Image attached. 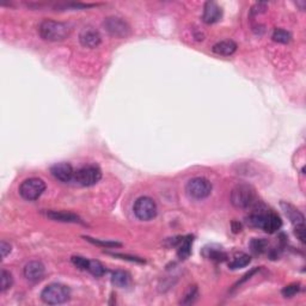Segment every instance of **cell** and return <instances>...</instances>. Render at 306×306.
I'll use <instances>...</instances> for the list:
<instances>
[{
  "label": "cell",
  "instance_id": "1f68e13d",
  "mask_svg": "<svg viewBox=\"0 0 306 306\" xmlns=\"http://www.w3.org/2000/svg\"><path fill=\"white\" fill-rule=\"evenodd\" d=\"M305 4L306 2L305 1H297V5H299L300 7H302V10H304V7H305Z\"/></svg>",
  "mask_w": 306,
  "mask_h": 306
},
{
  "label": "cell",
  "instance_id": "ac0fdd59",
  "mask_svg": "<svg viewBox=\"0 0 306 306\" xmlns=\"http://www.w3.org/2000/svg\"><path fill=\"white\" fill-rule=\"evenodd\" d=\"M192 243L193 237H182V239L179 240L177 245H179V250H177V255L181 260H185L192 253Z\"/></svg>",
  "mask_w": 306,
  "mask_h": 306
},
{
  "label": "cell",
  "instance_id": "30bf717a",
  "mask_svg": "<svg viewBox=\"0 0 306 306\" xmlns=\"http://www.w3.org/2000/svg\"><path fill=\"white\" fill-rule=\"evenodd\" d=\"M51 174L60 182L69 183L74 180L75 171L70 163H56L51 167Z\"/></svg>",
  "mask_w": 306,
  "mask_h": 306
},
{
  "label": "cell",
  "instance_id": "277c9868",
  "mask_svg": "<svg viewBox=\"0 0 306 306\" xmlns=\"http://www.w3.org/2000/svg\"><path fill=\"white\" fill-rule=\"evenodd\" d=\"M231 203L236 208H249L255 205L256 193L255 189L249 184H238L231 192Z\"/></svg>",
  "mask_w": 306,
  "mask_h": 306
},
{
  "label": "cell",
  "instance_id": "ffe728a7",
  "mask_svg": "<svg viewBox=\"0 0 306 306\" xmlns=\"http://www.w3.org/2000/svg\"><path fill=\"white\" fill-rule=\"evenodd\" d=\"M268 247L269 243L265 238H253L250 242V250L256 255H261V253L268 251Z\"/></svg>",
  "mask_w": 306,
  "mask_h": 306
},
{
  "label": "cell",
  "instance_id": "9c48e42d",
  "mask_svg": "<svg viewBox=\"0 0 306 306\" xmlns=\"http://www.w3.org/2000/svg\"><path fill=\"white\" fill-rule=\"evenodd\" d=\"M103 27L115 37L125 38L130 34V28L125 19L120 17H108L104 19Z\"/></svg>",
  "mask_w": 306,
  "mask_h": 306
},
{
  "label": "cell",
  "instance_id": "83f0119b",
  "mask_svg": "<svg viewBox=\"0 0 306 306\" xmlns=\"http://www.w3.org/2000/svg\"><path fill=\"white\" fill-rule=\"evenodd\" d=\"M294 234L297 236L298 239L304 244L305 243V225L302 224V225H297V226H294Z\"/></svg>",
  "mask_w": 306,
  "mask_h": 306
},
{
  "label": "cell",
  "instance_id": "d4e9b609",
  "mask_svg": "<svg viewBox=\"0 0 306 306\" xmlns=\"http://www.w3.org/2000/svg\"><path fill=\"white\" fill-rule=\"evenodd\" d=\"M71 261H72L73 265L77 267V268H79L80 270H88L89 265H90V260L82 257V256H73V257L71 258Z\"/></svg>",
  "mask_w": 306,
  "mask_h": 306
},
{
  "label": "cell",
  "instance_id": "e0dca14e",
  "mask_svg": "<svg viewBox=\"0 0 306 306\" xmlns=\"http://www.w3.org/2000/svg\"><path fill=\"white\" fill-rule=\"evenodd\" d=\"M111 282L114 286L119 287V288H126V287H128L130 285L132 279H130V275L127 271L116 270L112 273Z\"/></svg>",
  "mask_w": 306,
  "mask_h": 306
},
{
  "label": "cell",
  "instance_id": "9a60e30c",
  "mask_svg": "<svg viewBox=\"0 0 306 306\" xmlns=\"http://www.w3.org/2000/svg\"><path fill=\"white\" fill-rule=\"evenodd\" d=\"M212 51H213L216 54H218V55L230 56L237 51V44H236V42H234L231 40L221 41L214 44Z\"/></svg>",
  "mask_w": 306,
  "mask_h": 306
},
{
  "label": "cell",
  "instance_id": "2e32d148",
  "mask_svg": "<svg viewBox=\"0 0 306 306\" xmlns=\"http://www.w3.org/2000/svg\"><path fill=\"white\" fill-rule=\"evenodd\" d=\"M281 207L282 209H284L285 214L287 216V218L291 220L292 224H294V226H297V225H302L304 224V216H303L302 213H300L299 211H298L297 208L294 207V206L289 205V203H286V202H281Z\"/></svg>",
  "mask_w": 306,
  "mask_h": 306
},
{
  "label": "cell",
  "instance_id": "7c38bea8",
  "mask_svg": "<svg viewBox=\"0 0 306 306\" xmlns=\"http://www.w3.org/2000/svg\"><path fill=\"white\" fill-rule=\"evenodd\" d=\"M223 17V10L216 2L207 1L203 7L202 20L206 24H213V23L219 22Z\"/></svg>",
  "mask_w": 306,
  "mask_h": 306
},
{
  "label": "cell",
  "instance_id": "cb8c5ba5",
  "mask_svg": "<svg viewBox=\"0 0 306 306\" xmlns=\"http://www.w3.org/2000/svg\"><path fill=\"white\" fill-rule=\"evenodd\" d=\"M89 273L92 274L96 278H99V276H103L104 273H106V268H104L103 265H102L99 261H91L90 260V265H89Z\"/></svg>",
  "mask_w": 306,
  "mask_h": 306
},
{
  "label": "cell",
  "instance_id": "7a4b0ae2",
  "mask_svg": "<svg viewBox=\"0 0 306 306\" xmlns=\"http://www.w3.org/2000/svg\"><path fill=\"white\" fill-rule=\"evenodd\" d=\"M71 29L66 23L53 19L42 20L38 25V34L43 40L51 42L64 41L70 35Z\"/></svg>",
  "mask_w": 306,
  "mask_h": 306
},
{
  "label": "cell",
  "instance_id": "3957f363",
  "mask_svg": "<svg viewBox=\"0 0 306 306\" xmlns=\"http://www.w3.org/2000/svg\"><path fill=\"white\" fill-rule=\"evenodd\" d=\"M71 291L67 286L61 284H51L41 292V299L48 305L65 304L70 300Z\"/></svg>",
  "mask_w": 306,
  "mask_h": 306
},
{
  "label": "cell",
  "instance_id": "5b68a950",
  "mask_svg": "<svg viewBox=\"0 0 306 306\" xmlns=\"http://www.w3.org/2000/svg\"><path fill=\"white\" fill-rule=\"evenodd\" d=\"M44 190H46V183L36 177L25 180L19 185V195L28 201L37 200L43 194Z\"/></svg>",
  "mask_w": 306,
  "mask_h": 306
},
{
  "label": "cell",
  "instance_id": "484cf974",
  "mask_svg": "<svg viewBox=\"0 0 306 306\" xmlns=\"http://www.w3.org/2000/svg\"><path fill=\"white\" fill-rule=\"evenodd\" d=\"M300 291V285L299 284H292V285H288V286L285 287L284 289H282V295H284L285 298H292L294 297L297 293H299Z\"/></svg>",
  "mask_w": 306,
  "mask_h": 306
},
{
  "label": "cell",
  "instance_id": "ba28073f",
  "mask_svg": "<svg viewBox=\"0 0 306 306\" xmlns=\"http://www.w3.org/2000/svg\"><path fill=\"white\" fill-rule=\"evenodd\" d=\"M133 211H134L135 216L138 219L147 221L157 216V205L148 196H141L135 201Z\"/></svg>",
  "mask_w": 306,
  "mask_h": 306
},
{
  "label": "cell",
  "instance_id": "5bb4252c",
  "mask_svg": "<svg viewBox=\"0 0 306 306\" xmlns=\"http://www.w3.org/2000/svg\"><path fill=\"white\" fill-rule=\"evenodd\" d=\"M47 216L54 221H61V223H79L82 224V219L74 213L71 212H57V211H51L47 212Z\"/></svg>",
  "mask_w": 306,
  "mask_h": 306
},
{
  "label": "cell",
  "instance_id": "52a82bcc",
  "mask_svg": "<svg viewBox=\"0 0 306 306\" xmlns=\"http://www.w3.org/2000/svg\"><path fill=\"white\" fill-rule=\"evenodd\" d=\"M212 183L203 177H195L187 183V194L195 200H202L208 198L212 193Z\"/></svg>",
  "mask_w": 306,
  "mask_h": 306
},
{
  "label": "cell",
  "instance_id": "4316f807",
  "mask_svg": "<svg viewBox=\"0 0 306 306\" xmlns=\"http://www.w3.org/2000/svg\"><path fill=\"white\" fill-rule=\"evenodd\" d=\"M196 297H198V288L194 286L189 289V292H188L187 294H185L184 299H183L182 303L183 304H192V303H194Z\"/></svg>",
  "mask_w": 306,
  "mask_h": 306
},
{
  "label": "cell",
  "instance_id": "4dcf8cb0",
  "mask_svg": "<svg viewBox=\"0 0 306 306\" xmlns=\"http://www.w3.org/2000/svg\"><path fill=\"white\" fill-rule=\"evenodd\" d=\"M267 9V5L263 4V2H260V4H256L255 6L252 7V10H251V14H262V12H265Z\"/></svg>",
  "mask_w": 306,
  "mask_h": 306
},
{
  "label": "cell",
  "instance_id": "44dd1931",
  "mask_svg": "<svg viewBox=\"0 0 306 306\" xmlns=\"http://www.w3.org/2000/svg\"><path fill=\"white\" fill-rule=\"evenodd\" d=\"M203 255L208 258V260L216 261V262H223L227 260V253L224 252L221 249H205Z\"/></svg>",
  "mask_w": 306,
  "mask_h": 306
},
{
  "label": "cell",
  "instance_id": "603a6c76",
  "mask_svg": "<svg viewBox=\"0 0 306 306\" xmlns=\"http://www.w3.org/2000/svg\"><path fill=\"white\" fill-rule=\"evenodd\" d=\"M12 284H14V278H12V274L10 271L2 269L1 270V278H0V289L1 292L7 291L9 288H11Z\"/></svg>",
  "mask_w": 306,
  "mask_h": 306
},
{
  "label": "cell",
  "instance_id": "6da1fadb",
  "mask_svg": "<svg viewBox=\"0 0 306 306\" xmlns=\"http://www.w3.org/2000/svg\"><path fill=\"white\" fill-rule=\"evenodd\" d=\"M248 224L252 227L263 230L267 234H273L281 229L282 220L275 212L258 211L248 218Z\"/></svg>",
  "mask_w": 306,
  "mask_h": 306
},
{
  "label": "cell",
  "instance_id": "8992f818",
  "mask_svg": "<svg viewBox=\"0 0 306 306\" xmlns=\"http://www.w3.org/2000/svg\"><path fill=\"white\" fill-rule=\"evenodd\" d=\"M102 179V171L96 165H86L80 167L74 174V181L83 187H91L98 183Z\"/></svg>",
  "mask_w": 306,
  "mask_h": 306
},
{
  "label": "cell",
  "instance_id": "f1b7e54d",
  "mask_svg": "<svg viewBox=\"0 0 306 306\" xmlns=\"http://www.w3.org/2000/svg\"><path fill=\"white\" fill-rule=\"evenodd\" d=\"M86 239H88L89 242L93 243V244L104 245V247H120V243H116V242H101V240L92 239V238H90V237H86Z\"/></svg>",
  "mask_w": 306,
  "mask_h": 306
},
{
  "label": "cell",
  "instance_id": "f546056e",
  "mask_svg": "<svg viewBox=\"0 0 306 306\" xmlns=\"http://www.w3.org/2000/svg\"><path fill=\"white\" fill-rule=\"evenodd\" d=\"M0 250H1V257L5 258L10 252H11V245L2 240V242L0 243Z\"/></svg>",
  "mask_w": 306,
  "mask_h": 306
},
{
  "label": "cell",
  "instance_id": "4fadbf2b",
  "mask_svg": "<svg viewBox=\"0 0 306 306\" xmlns=\"http://www.w3.org/2000/svg\"><path fill=\"white\" fill-rule=\"evenodd\" d=\"M44 273H46V268L38 261H31V262L27 263L24 270H23L24 278L31 282L40 281L44 276Z\"/></svg>",
  "mask_w": 306,
  "mask_h": 306
},
{
  "label": "cell",
  "instance_id": "7402d4cb",
  "mask_svg": "<svg viewBox=\"0 0 306 306\" xmlns=\"http://www.w3.org/2000/svg\"><path fill=\"white\" fill-rule=\"evenodd\" d=\"M271 37H273L274 41L279 42V43H288L291 41L292 35L289 31L285 30V29H275Z\"/></svg>",
  "mask_w": 306,
  "mask_h": 306
},
{
  "label": "cell",
  "instance_id": "8fae6325",
  "mask_svg": "<svg viewBox=\"0 0 306 306\" xmlns=\"http://www.w3.org/2000/svg\"><path fill=\"white\" fill-rule=\"evenodd\" d=\"M79 41L86 48H96L101 44L102 37L95 28H84L79 34Z\"/></svg>",
  "mask_w": 306,
  "mask_h": 306
},
{
  "label": "cell",
  "instance_id": "d6986e66",
  "mask_svg": "<svg viewBox=\"0 0 306 306\" xmlns=\"http://www.w3.org/2000/svg\"><path fill=\"white\" fill-rule=\"evenodd\" d=\"M250 262H251V258L249 255H247V253H239V255L234 256V257L232 258V261H230L229 267H230V269L236 270V269L244 268V267H247Z\"/></svg>",
  "mask_w": 306,
  "mask_h": 306
}]
</instances>
